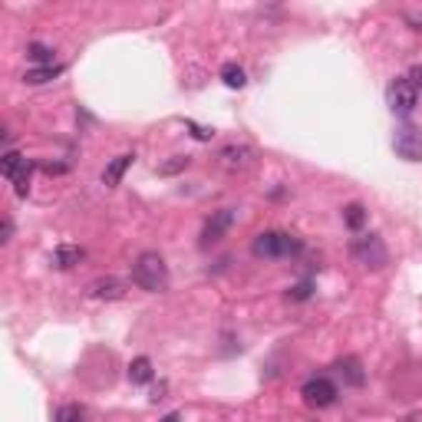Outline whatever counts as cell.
I'll use <instances>...</instances> for the list:
<instances>
[{"label": "cell", "instance_id": "cell-1", "mask_svg": "<svg viewBox=\"0 0 422 422\" xmlns=\"http://www.w3.org/2000/svg\"><path fill=\"white\" fill-rule=\"evenodd\" d=\"M132 284L149 293H162L169 287V264L159 251H142L132 261Z\"/></svg>", "mask_w": 422, "mask_h": 422}, {"label": "cell", "instance_id": "cell-2", "mask_svg": "<svg viewBox=\"0 0 422 422\" xmlns=\"http://www.w3.org/2000/svg\"><path fill=\"white\" fill-rule=\"evenodd\" d=\"M303 251L301 238H293L287 231H261L254 241H251V254L254 258H297Z\"/></svg>", "mask_w": 422, "mask_h": 422}, {"label": "cell", "instance_id": "cell-3", "mask_svg": "<svg viewBox=\"0 0 422 422\" xmlns=\"http://www.w3.org/2000/svg\"><path fill=\"white\" fill-rule=\"evenodd\" d=\"M350 254H353V261L360 267H366V271H379V267H386V261H389V251L379 234H363V238H356V241L350 244Z\"/></svg>", "mask_w": 422, "mask_h": 422}, {"label": "cell", "instance_id": "cell-4", "mask_svg": "<svg viewBox=\"0 0 422 422\" xmlns=\"http://www.w3.org/2000/svg\"><path fill=\"white\" fill-rule=\"evenodd\" d=\"M386 106L396 112V116H413V112H416V106H419V93H416V86L409 83V76L389 79Z\"/></svg>", "mask_w": 422, "mask_h": 422}, {"label": "cell", "instance_id": "cell-5", "mask_svg": "<svg viewBox=\"0 0 422 422\" xmlns=\"http://www.w3.org/2000/svg\"><path fill=\"white\" fill-rule=\"evenodd\" d=\"M301 396H303V403L311 406V409H327V406L336 403L340 393H336V386L330 383L327 376H311L301 386Z\"/></svg>", "mask_w": 422, "mask_h": 422}, {"label": "cell", "instance_id": "cell-6", "mask_svg": "<svg viewBox=\"0 0 422 422\" xmlns=\"http://www.w3.org/2000/svg\"><path fill=\"white\" fill-rule=\"evenodd\" d=\"M393 149L396 156L406 159V162H422V129L419 126H399L396 136H393Z\"/></svg>", "mask_w": 422, "mask_h": 422}, {"label": "cell", "instance_id": "cell-7", "mask_svg": "<svg viewBox=\"0 0 422 422\" xmlns=\"http://www.w3.org/2000/svg\"><path fill=\"white\" fill-rule=\"evenodd\" d=\"M86 293L93 301H122V297L129 293V284L119 281V277H99V281H93V284L86 287Z\"/></svg>", "mask_w": 422, "mask_h": 422}, {"label": "cell", "instance_id": "cell-8", "mask_svg": "<svg viewBox=\"0 0 422 422\" xmlns=\"http://www.w3.org/2000/svg\"><path fill=\"white\" fill-rule=\"evenodd\" d=\"M231 224H234V211H231V208H221V211H215V215L205 221V231H201V244L221 241L224 234L231 231Z\"/></svg>", "mask_w": 422, "mask_h": 422}, {"label": "cell", "instance_id": "cell-9", "mask_svg": "<svg viewBox=\"0 0 422 422\" xmlns=\"http://www.w3.org/2000/svg\"><path fill=\"white\" fill-rule=\"evenodd\" d=\"M79 261H83V248H76V244H60V248L53 251V267H60V271L76 267Z\"/></svg>", "mask_w": 422, "mask_h": 422}, {"label": "cell", "instance_id": "cell-10", "mask_svg": "<svg viewBox=\"0 0 422 422\" xmlns=\"http://www.w3.org/2000/svg\"><path fill=\"white\" fill-rule=\"evenodd\" d=\"M132 159H136V156H116L109 165H106L103 181H106V185H109V189H116V185H119V181H122V175H126V169H129V165H132Z\"/></svg>", "mask_w": 422, "mask_h": 422}, {"label": "cell", "instance_id": "cell-11", "mask_svg": "<svg viewBox=\"0 0 422 422\" xmlns=\"http://www.w3.org/2000/svg\"><path fill=\"white\" fill-rule=\"evenodd\" d=\"M336 373H340V376L346 379V383H350V386H363V366H360V360H356V356H346V360H340L336 363Z\"/></svg>", "mask_w": 422, "mask_h": 422}, {"label": "cell", "instance_id": "cell-12", "mask_svg": "<svg viewBox=\"0 0 422 422\" xmlns=\"http://www.w3.org/2000/svg\"><path fill=\"white\" fill-rule=\"evenodd\" d=\"M26 165H30V162H26V159L20 156V152H14V149H10V152H4L0 172H4V179H7V181H14V179H17V175L26 169Z\"/></svg>", "mask_w": 422, "mask_h": 422}, {"label": "cell", "instance_id": "cell-13", "mask_svg": "<svg viewBox=\"0 0 422 422\" xmlns=\"http://www.w3.org/2000/svg\"><path fill=\"white\" fill-rule=\"evenodd\" d=\"M129 379L136 383V386L152 383V360H149V356H136V360L129 363Z\"/></svg>", "mask_w": 422, "mask_h": 422}, {"label": "cell", "instance_id": "cell-14", "mask_svg": "<svg viewBox=\"0 0 422 422\" xmlns=\"http://www.w3.org/2000/svg\"><path fill=\"white\" fill-rule=\"evenodd\" d=\"M60 73H63V66H60V63H56V66H34V69H26L24 83H30V86H44V83L56 79Z\"/></svg>", "mask_w": 422, "mask_h": 422}, {"label": "cell", "instance_id": "cell-15", "mask_svg": "<svg viewBox=\"0 0 422 422\" xmlns=\"http://www.w3.org/2000/svg\"><path fill=\"white\" fill-rule=\"evenodd\" d=\"M53 422H86V409L79 403H63L56 413H53Z\"/></svg>", "mask_w": 422, "mask_h": 422}, {"label": "cell", "instance_id": "cell-16", "mask_svg": "<svg viewBox=\"0 0 422 422\" xmlns=\"http://www.w3.org/2000/svg\"><path fill=\"white\" fill-rule=\"evenodd\" d=\"M343 221L350 231H360L363 224H366V208H363L360 201H350V205L343 208Z\"/></svg>", "mask_w": 422, "mask_h": 422}, {"label": "cell", "instance_id": "cell-17", "mask_svg": "<svg viewBox=\"0 0 422 422\" xmlns=\"http://www.w3.org/2000/svg\"><path fill=\"white\" fill-rule=\"evenodd\" d=\"M221 83L231 89H241L244 83H248V76H244V69L238 66V63H224L221 66Z\"/></svg>", "mask_w": 422, "mask_h": 422}, {"label": "cell", "instance_id": "cell-18", "mask_svg": "<svg viewBox=\"0 0 422 422\" xmlns=\"http://www.w3.org/2000/svg\"><path fill=\"white\" fill-rule=\"evenodd\" d=\"M26 60H34L36 66H56V63H53V50L46 44H30L26 46Z\"/></svg>", "mask_w": 422, "mask_h": 422}, {"label": "cell", "instance_id": "cell-19", "mask_svg": "<svg viewBox=\"0 0 422 422\" xmlns=\"http://www.w3.org/2000/svg\"><path fill=\"white\" fill-rule=\"evenodd\" d=\"M248 149L244 146H228L221 152V159H224V165H228V169H241V165H248Z\"/></svg>", "mask_w": 422, "mask_h": 422}, {"label": "cell", "instance_id": "cell-20", "mask_svg": "<svg viewBox=\"0 0 422 422\" xmlns=\"http://www.w3.org/2000/svg\"><path fill=\"white\" fill-rule=\"evenodd\" d=\"M311 291H313L311 281H301V284H293L291 291H287V297H291V301H307V297H311Z\"/></svg>", "mask_w": 422, "mask_h": 422}, {"label": "cell", "instance_id": "cell-21", "mask_svg": "<svg viewBox=\"0 0 422 422\" xmlns=\"http://www.w3.org/2000/svg\"><path fill=\"white\" fill-rule=\"evenodd\" d=\"M409 83L416 86V93L422 96V63H416L413 69H409Z\"/></svg>", "mask_w": 422, "mask_h": 422}, {"label": "cell", "instance_id": "cell-22", "mask_svg": "<svg viewBox=\"0 0 422 422\" xmlns=\"http://www.w3.org/2000/svg\"><path fill=\"white\" fill-rule=\"evenodd\" d=\"M189 129L195 139H201V142H208V139L215 136V129H205V126H195V122H189Z\"/></svg>", "mask_w": 422, "mask_h": 422}, {"label": "cell", "instance_id": "cell-23", "mask_svg": "<svg viewBox=\"0 0 422 422\" xmlns=\"http://www.w3.org/2000/svg\"><path fill=\"white\" fill-rule=\"evenodd\" d=\"M406 24H413V30L422 34V10H406Z\"/></svg>", "mask_w": 422, "mask_h": 422}, {"label": "cell", "instance_id": "cell-24", "mask_svg": "<svg viewBox=\"0 0 422 422\" xmlns=\"http://www.w3.org/2000/svg\"><path fill=\"white\" fill-rule=\"evenodd\" d=\"M10 238H14V218H10V215H4V231H0V241L7 244Z\"/></svg>", "mask_w": 422, "mask_h": 422}, {"label": "cell", "instance_id": "cell-25", "mask_svg": "<svg viewBox=\"0 0 422 422\" xmlns=\"http://www.w3.org/2000/svg\"><path fill=\"white\" fill-rule=\"evenodd\" d=\"M189 165V159H175V162H169V165H162V175H172V172H179V169H185Z\"/></svg>", "mask_w": 422, "mask_h": 422}, {"label": "cell", "instance_id": "cell-26", "mask_svg": "<svg viewBox=\"0 0 422 422\" xmlns=\"http://www.w3.org/2000/svg\"><path fill=\"white\" fill-rule=\"evenodd\" d=\"M44 172L46 175H63L66 172V165H44Z\"/></svg>", "mask_w": 422, "mask_h": 422}, {"label": "cell", "instance_id": "cell-27", "mask_svg": "<svg viewBox=\"0 0 422 422\" xmlns=\"http://www.w3.org/2000/svg\"><path fill=\"white\" fill-rule=\"evenodd\" d=\"M162 422H181V416H179V413H169Z\"/></svg>", "mask_w": 422, "mask_h": 422}]
</instances>
